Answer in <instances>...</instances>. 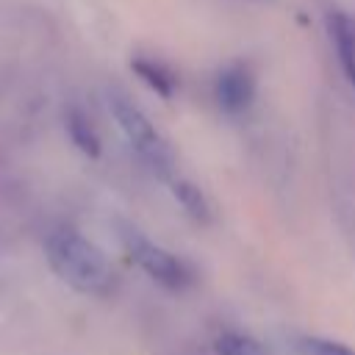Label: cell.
Segmentation results:
<instances>
[{"label": "cell", "instance_id": "cell-5", "mask_svg": "<svg viewBox=\"0 0 355 355\" xmlns=\"http://www.w3.org/2000/svg\"><path fill=\"white\" fill-rule=\"evenodd\" d=\"M327 25H330V39H333L336 53H338V64L355 89V19L336 11L327 19Z\"/></svg>", "mask_w": 355, "mask_h": 355}, {"label": "cell", "instance_id": "cell-3", "mask_svg": "<svg viewBox=\"0 0 355 355\" xmlns=\"http://www.w3.org/2000/svg\"><path fill=\"white\" fill-rule=\"evenodd\" d=\"M119 241L125 247V252L161 286L166 288H183L191 283V269L183 258H178L175 252L164 250L161 244L150 241L141 230L130 227V225H122L119 227Z\"/></svg>", "mask_w": 355, "mask_h": 355}, {"label": "cell", "instance_id": "cell-2", "mask_svg": "<svg viewBox=\"0 0 355 355\" xmlns=\"http://www.w3.org/2000/svg\"><path fill=\"white\" fill-rule=\"evenodd\" d=\"M108 111L128 139L130 150L139 155V161L158 178H172L175 172V155L166 144V139L155 130V125L147 119V114L122 92H108Z\"/></svg>", "mask_w": 355, "mask_h": 355}, {"label": "cell", "instance_id": "cell-10", "mask_svg": "<svg viewBox=\"0 0 355 355\" xmlns=\"http://www.w3.org/2000/svg\"><path fill=\"white\" fill-rule=\"evenodd\" d=\"M300 352L302 355H355V349H349L341 341H330V338H302Z\"/></svg>", "mask_w": 355, "mask_h": 355}, {"label": "cell", "instance_id": "cell-4", "mask_svg": "<svg viewBox=\"0 0 355 355\" xmlns=\"http://www.w3.org/2000/svg\"><path fill=\"white\" fill-rule=\"evenodd\" d=\"M255 97V78L247 67L233 64L216 75V103L227 114L244 111Z\"/></svg>", "mask_w": 355, "mask_h": 355}, {"label": "cell", "instance_id": "cell-8", "mask_svg": "<svg viewBox=\"0 0 355 355\" xmlns=\"http://www.w3.org/2000/svg\"><path fill=\"white\" fill-rule=\"evenodd\" d=\"M172 194H175V200L183 205V211H186L191 219H197V222H208V219H211V205H208L205 194H202L194 183H189V180H175V183H172Z\"/></svg>", "mask_w": 355, "mask_h": 355}, {"label": "cell", "instance_id": "cell-6", "mask_svg": "<svg viewBox=\"0 0 355 355\" xmlns=\"http://www.w3.org/2000/svg\"><path fill=\"white\" fill-rule=\"evenodd\" d=\"M67 133L72 139V144L86 153L89 158L100 155V133L94 128V122L80 111V108H69L67 111Z\"/></svg>", "mask_w": 355, "mask_h": 355}, {"label": "cell", "instance_id": "cell-7", "mask_svg": "<svg viewBox=\"0 0 355 355\" xmlns=\"http://www.w3.org/2000/svg\"><path fill=\"white\" fill-rule=\"evenodd\" d=\"M133 72L155 92V94H161V97H169L172 92H175V75L164 67V64H158V61H153V58H133Z\"/></svg>", "mask_w": 355, "mask_h": 355}, {"label": "cell", "instance_id": "cell-1", "mask_svg": "<svg viewBox=\"0 0 355 355\" xmlns=\"http://www.w3.org/2000/svg\"><path fill=\"white\" fill-rule=\"evenodd\" d=\"M50 269L75 291L103 297L114 286V269L105 252L75 227H55L44 239Z\"/></svg>", "mask_w": 355, "mask_h": 355}, {"label": "cell", "instance_id": "cell-9", "mask_svg": "<svg viewBox=\"0 0 355 355\" xmlns=\"http://www.w3.org/2000/svg\"><path fill=\"white\" fill-rule=\"evenodd\" d=\"M216 355H269L266 347L244 333H225L216 338Z\"/></svg>", "mask_w": 355, "mask_h": 355}]
</instances>
